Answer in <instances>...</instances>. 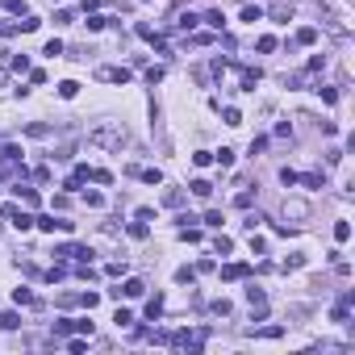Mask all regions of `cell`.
<instances>
[{
    "instance_id": "obj_1",
    "label": "cell",
    "mask_w": 355,
    "mask_h": 355,
    "mask_svg": "<svg viewBox=\"0 0 355 355\" xmlns=\"http://www.w3.org/2000/svg\"><path fill=\"white\" fill-rule=\"evenodd\" d=\"M92 142H100V146H122V142H126V130H96Z\"/></svg>"
},
{
    "instance_id": "obj_2",
    "label": "cell",
    "mask_w": 355,
    "mask_h": 355,
    "mask_svg": "<svg viewBox=\"0 0 355 355\" xmlns=\"http://www.w3.org/2000/svg\"><path fill=\"white\" fill-rule=\"evenodd\" d=\"M117 292H126V297H142V280H130L126 288H117Z\"/></svg>"
},
{
    "instance_id": "obj_3",
    "label": "cell",
    "mask_w": 355,
    "mask_h": 355,
    "mask_svg": "<svg viewBox=\"0 0 355 355\" xmlns=\"http://www.w3.org/2000/svg\"><path fill=\"white\" fill-rule=\"evenodd\" d=\"M192 192H196V196H200V200H205V196H209V192H213V188H209V184H205V180H196V184H192Z\"/></svg>"
}]
</instances>
